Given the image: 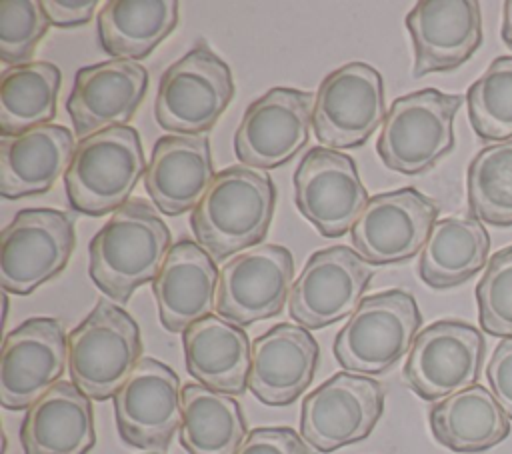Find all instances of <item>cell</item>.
<instances>
[{"instance_id":"cell-1","label":"cell","mask_w":512,"mask_h":454,"mask_svg":"<svg viewBox=\"0 0 512 454\" xmlns=\"http://www.w3.org/2000/svg\"><path fill=\"white\" fill-rule=\"evenodd\" d=\"M276 188L268 174L246 166L220 170L192 212L198 244L216 260L258 244L272 222Z\"/></svg>"},{"instance_id":"cell-2","label":"cell","mask_w":512,"mask_h":454,"mask_svg":"<svg viewBox=\"0 0 512 454\" xmlns=\"http://www.w3.org/2000/svg\"><path fill=\"white\" fill-rule=\"evenodd\" d=\"M88 252L94 284L112 300L126 302L158 276L170 252V230L150 204L130 200L96 232Z\"/></svg>"},{"instance_id":"cell-3","label":"cell","mask_w":512,"mask_h":454,"mask_svg":"<svg viewBox=\"0 0 512 454\" xmlns=\"http://www.w3.org/2000/svg\"><path fill=\"white\" fill-rule=\"evenodd\" d=\"M142 174H146V164L140 136L126 124L82 138L64 174V184L74 210L104 216L130 202Z\"/></svg>"},{"instance_id":"cell-4","label":"cell","mask_w":512,"mask_h":454,"mask_svg":"<svg viewBox=\"0 0 512 454\" xmlns=\"http://www.w3.org/2000/svg\"><path fill=\"white\" fill-rule=\"evenodd\" d=\"M140 354L138 324L110 300H100L68 336L70 378L92 400L114 396L142 360Z\"/></svg>"},{"instance_id":"cell-5","label":"cell","mask_w":512,"mask_h":454,"mask_svg":"<svg viewBox=\"0 0 512 454\" xmlns=\"http://www.w3.org/2000/svg\"><path fill=\"white\" fill-rule=\"evenodd\" d=\"M460 94L424 88L392 102L386 112L376 150L386 168L420 174L454 148V116Z\"/></svg>"},{"instance_id":"cell-6","label":"cell","mask_w":512,"mask_h":454,"mask_svg":"<svg viewBox=\"0 0 512 454\" xmlns=\"http://www.w3.org/2000/svg\"><path fill=\"white\" fill-rule=\"evenodd\" d=\"M422 314L412 294L386 290L360 302L334 340V356L348 372L382 374L390 370L418 336Z\"/></svg>"},{"instance_id":"cell-7","label":"cell","mask_w":512,"mask_h":454,"mask_svg":"<svg viewBox=\"0 0 512 454\" xmlns=\"http://www.w3.org/2000/svg\"><path fill=\"white\" fill-rule=\"evenodd\" d=\"M232 96L228 64L200 42L162 74L154 116L164 130L204 134L228 108Z\"/></svg>"},{"instance_id":"cell-8","label":"cell","mask_w":512,"mask_h":454,"mask_svg":"<svg viewBox=\"0 0 512 454\" xmlns=\"http://www.w3.org/2000/svg\"><path fill=\"white\" fill-rule=\"evenodd\" d=\"M74 250V220L60 210H20L2 230L0 282L14 294H30L64 270Z\"/></svg>"},{"instance_id":"cell-9","label":"cell","mask_w":512,"mask_h":454,"mask_svg":"<svg viewBox=\"0 0 512 454\" xmlns=\"http://www.w3.org/2000/svg\"><path fill=\"white\" fill-rule=\"evenodd\" d=\"M384 110L380 72L364 62H350L330 72L318 86L312 130L324 148H356L384 124Z\"/></svg>"},{"instance_id":"cell-10","label":"cell","mask_w":512,"mask_h":454,"mask_svg":"<svg viewBox=\"0 0 512 454\" xmlns=\"http://www.w3.org/2000/svg\"><path fill=\"white\" fill-rule=\"evenodd\" d=\"M484 350V336L472 324L438 320L414 338L404 380L420 398L444 400L476 384Z\"/></svg>"},{"instance_id":"cell-11","label":"cell","mask_w":512,"mask_h":454,"mask_svg":"<svg viewBox=\"0 0 512 454\" xmlns=\"http://www.w3.org/2000/svg\"><path fill=\"white\" fill-rule=\"evenodd\" d=\"M384 410L380 382L338 372L310 392L300 408V434L318 452L364 440Z\"/></svg>"},{"instance_id":"cell-12","label":"cell","mask_w":512,"mask_h":454,"mask_svg":"<svg viewBox=\"0 0 512 454\" xmlns=\"http://www.w3.org/2000/svg\"><path fill=\"white\" fill-rule=\"evenodd\" d=\"M372 276V264L348 246L314 252L290 290L292 320L304 328H324L352 316Z\"/></svg>"},{"instance_id":"cell-13","label":"cell","mask_w":512,"mask_h":454,"mask_svg":"<svg viewBox=\"0 0 512 454\" xmlns=\"http://www.w3.org/2000/svg\"><path fill=\"white\" fill-rule=\"evenodd\" d=\"M294 198L300 214L326 238L352 230L370 200L356 162L332 148H310L294 172Z\"/></svg>"},{"instance_id":"cell-14","label":"cell","mask_w":512,"mask_h":454,"mask_svg":"<svg viewBox=\"0 0 512 454\" xmlns=\"http://www.w3.org/2000/svg\"><path fill=\"white\" fill-rule=\"evenodd\" d=\"M118 432L130 446L162 454L182 426V390L176 372L142 358L114 394Z\"/></svg>"},{"instance_id":"cell-15","label":"cell","mask_w":512,"mask_h":454,"mask_svg":"<svg viewBox=\"0 0 512 454\" xmlns=\"http://www.w3.org/2000/svg\"><path fill=\"white\" fill-rule=\"evenodd\" d=\"M438 216L432 198L416 188L372 196L350 230L356 252L370 264H394L424 248Z\"/></svg>"},{"instance_id":"cell-16","label":"cell","mask_w":512,"mask_h":454,"mask_svg":"<svg viewBox=\"0 0 512 454\" xmlns=\"http://www.w3.org/2000/svg\"><path fill=\"white\" fill-rule=\"evenodd\" d=\"M294 260L278 244H262L240 252L220 270L216 310L236 324L248 326L280 314L292 290Z\"/></svg>"},{"instance_id":"cell-17","label":"cell","mask_w":512,"mask_h":454,"mask_svg":"<svg viewBox=\"0 0 512 454\" xmlns=\"http://www.w3.org/2000/svg\"><path fill=\"white\" fill-rule=\"evenodd\" d=\"M68 364V338L56 318H30L14 328L0 356V402L24 410L38 402Z\"/></svg>"},{"instance_id":"cell-18","label":"cell","mask_w":512,"mask_h":454,"mask_svg":"<svg viewBox=\"0 0 512 454\" xmlns=\"http://www.w3.org/2000/svg\"><path fill=\"white\" fill-rule=\"evenodd\" d=\"M312 94L296 88H272L244 112L234 150L252 168H278L308 142L312 126Z\"/></svg>"},{"instance_id":"cell-19","label":"cell","mask_w":512,"mask_h":454,"mask_svg":"<svg viewBox=\"0 0 512 454\" xmlns=\"http://www.w3.org/2000/svg\"><path fill=\"white\" fill-rule=\"evenodd\" d=\"M412 36L416 78L462 66L482 44L476 0H420L406 16Z\"/></svg>"},{"instance_id":"cell-20","label":"cell","mask_w":512,"mask_h":454,"mask_svg":"<svg viewBox=\"0 0 512 454\" xmlns=\"http://www.w3.org/2000/svg\"><path fill=\"white\" fill-rule=\"evenodd\" d=\"M148 70L134 60H108L84 66L74 76L66 102L78 138L126 126L146 96Z\"/></svg>"},{"instance_id":"cell-21","label":"cell","mask_w":512,"mask_h":454,"mask_svg":"<svg viewBox=\"0 0 512 454\" xmlns=\"http://www.w3.org/2000/svg\"><path fill=\"white\" fill-rule=\"evenodd\" d=\"M318 356V342L304 326L276 324L252 342L248 388L262 404H292L310 386Z\"/></svg>"},{"instance_id":"cell-22","label":"cell","mask_w":512,"mask_h":454,"mask_svg":"<svg viewBox=\"0 0 512 454\" xmlns=\"http://www.w3.org/2000/svg\"><path fill=\"white\" fill-rule=\"evenodd\" d=\"M220 272L212 256L190 240L174 244L152 282L158 316L168 332H184L216 308Z\"/></svg>"},{"instance_id":"cell-23","label":"cell","mask_w":512,"mask_h":454,"mask_svg":"<svg viewBox=\"0 0 512 454\" xmlns=\"http://www.w3.org/2000/svg\"><path fill=\"white\" fill-rule=\"evenodd\" d=\"M214 176L208 138L172 134L154 144L144 184L160 212L178 216L198 206Z\"/></svg>"},{"instance_id":"cell-24","label":"cell","mask_w":512,"mask_h":454,"mask_svg":"<svg viewBox=\"0 0 512 454\" xmlns=\"http://www.w3.org/2000/svg\"><path fill=\"white\" fill-rule=\"evenodd\" d=\"M74 136L58 124H42L0 138V194L22 198L48 192L74 156Z\"/></svg>"},{"instance_id":"cell-25","label":"cell","mask_w":512,"mask_h":454,"mask_svg":"<svg viewBox=\"0 0 512 454\" xmlns=\"http://www.w3.org/2000/svg\"><path fill=\"white\" fill-rule=\"evenodd\" d=\"M24 454H86L94 442L90 398L68 380L56 382L22 420Z\"/></svg>"},{"instance_id":"cell-26","label":"cell","mask_w":512,"mask_h":454,"mask_svg":"<svg viewBox=\"0 0 512 454\" xmlns=\"http://www.w3.org/2000/svg\"><path fill=\"white\" fill-rule=\"evenodd\" d=\"M186 370L202 386L224 394L248 388L252 344L242 330L222 316H206L184 330Z\"/></svg>"},{"instance_id":"cell-27","label":"cell","mask_w":512,"mask_h":454,"mask_svg":"<svg viewBox=\"0 0 512 454\" xmlns=\"http://www.w3.org/2000/svg\"><path fill=\"white\" fill-rule=\"evenodd\" d=\"M434 438L460 454L484 452L510 434V418L492 390L474 384L430 408Z\"/></svg>"},{"instance_id":"cell-28","label":"cell","mask_w":512,"mask_h":454,"mask_svg":"<svg viewBox=\"0 0 512 454\" xmlns=\"http://www.w3.org/2000/svg\"><path fill=\"white\" fill-rule=\"evenodd\" d=\"M488 250L490 236L478 218H440L420 252V278L432 288L464 284L486 266Z\"/></svg>"},{"instance_id":"cell-29","label":"cell","mask_w":512,"mask_h":454,"mask_svg":"<svg viewBox=\"0 0 512 454\" xmlns=\"http://www.w3.org/2000/svg\"><path fill=\"white\" fill-rule=\"evenodd\" d=\"M176 24L174 0H110L98 12L100 44L118 60L146 58Z\"/></svg>"},{"instance_id":"cell-30","label":"cell","mask_w":512,"mask_h":454,"mask_svg":"<svg viewBox=\"0 0 512 454\" xmlns=\"http://www.w3.org/2000/svg\"><path fill=\"white\" fill-rule=\"evenodd\" d=\"M240 404L202 384L182 388L180 442L188 454H236L246 440Z\"/></svg>"},{"instance_id":"cell-31","label":"cell","mask_w":512,"mask_h":454,"mask_svg":"<svg viewBox=\"0 0 512 454\" xmlns=\"http://www.w3.org/2000/svg\"><path fill=\"white\" fill-rule=\"evenodd\" d=\"M60 70L50 62H28L2 72L0 130L2 136L22 134L56 116Z\"/></svg>"},{"instance_id":"cell-32","label":"cell","mask_w":512,"mask_h":454,"mask_svg":"<svg viewBox=\"0 0 512 454\" xmlns=\"http://www.w3.org/2000/svg\"><path fill=\"white\" fill-rule=\"evenodd\" d=\"M466 186L474 218L512 226V140L482 148L468 166Z\"/></svg>"},{"instance_id":"cell-33","label":"cell","mask_w":512,"mask_h":454,"mask_svg":"<svg viewBox=\"0 0 512 454\" xmlns=\"http://www.w3.org/2000/svg\"><path fill=\"white\" fill-rule=\"evenodd\" d=\"M468 118L482 140H512V56H498L468 88Z\"/></svg>"},{"instance_id":"cell-34","label":"cell","mask_w":512,"mask_h":454,"mask_svg":"<svg viewBox=\"0 0 512 454\" xmlns=\"http://www.w3.org/2000/svg\"><path fill=\"white\" fill-rule=\"evenodd\" d=\"M476 300L482 330L512 338V246L492 254L476 286Z\"/></svg>"},{"instance_id":"cell-35","label":"cell","mask_w":512,"mask_h":454,"mask_svg":"<svg viewBox=\"0 0 512 454\" xmlns=\"http://www.w3.org/2000/svg\"><path fill=\"white\" fill-rule=\"evenodd\" d=\"M50 20L38 0L0 2V58L4 64L22 66L32 58Z\"/></svg>"},{"instance_id":"cell-36","label":"cell","mask_w":512,"mask_h":454,"mask_svg":"<svg viewBox=\"0 0 512 454\" xmlns=\"http://www.w3.org/2000/svg\"><path fill=\"white\" fill-rule=\"evenodd\" d=\"M236 454H314L292 428H254Z\"/></svg>"},{"instance_id":"cell-37","label":"cell","mask_w":512,"mask_h":454,"mask_svg":"<svg viewBox=\"0 0 512 454\" xmlns=\"http://www.w3.org/2000/svg\"><path fill=\"white\" fill-rule=\"evenodd\" d=\"M486 376L494 398L512 420V338H502L494 348Z\"/></svg>"},{"instance_id":"cell-38","label":"cell","mask_w":512,"mask_h":454,"mask_svg":"<svg viewBox=\"0 0 512 454\" xmlns=\"http://www.w3.org/2000/svg\"><path fill=\"white\" fill-rule=\"evenodd\" d=\"M42 8L52 26L72 28L92 20L96 0H44Z\"/></svg>"},{"instance_id":"cell-39","label":"cell","mask_w":512,"mask_h":454,"mask_svg":"<svg viewBox=\"0 0 512 454\" xmlns=\"http://www.w3.org/2000/svg\"><path fill=\"white\" fill-rule=\"evenodd\" d=\"M502 40L506 42L508 48H512V0L504 4L502 12Z\"/></svg>"},{"instance_id":"cell-40","label":"cell","mask_w":512,"mask_h":454,"mask_svg":"<svg viewBox=\"0 0 512 454\" xmlns=\"http://www.w3.org/2000/svg\"><path fill=\"white\" fill-rule=\"evenodd\" d=\"M154 454H156V452H154Z\"/></svg>"}]
</instances>
